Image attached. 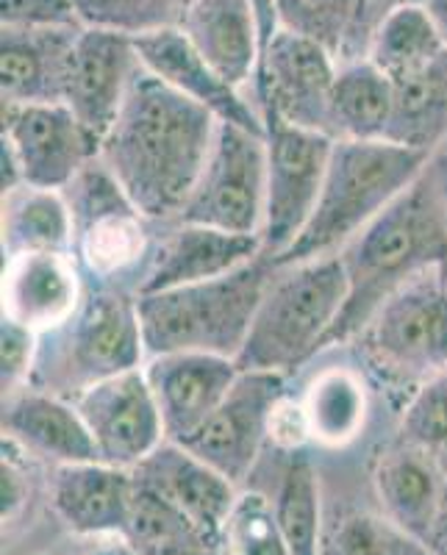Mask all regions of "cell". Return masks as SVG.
Segmentation results:
<instances>
[{
    "mask_svg": "<svg viewBox=\"0 0 447 555\" xmlns=\"http://www.w3.org/2000/svg\"><path fill=\"white\" fill-rule=\"evenodd\" d=\"M425 3V9L431 12V17H434L436 28H439L442 39H445L447 44V0H422Z\"/></svg>",
    "mask_w": 447,
    "mask_h": 555,
    "instance_id": "cell-44",
    "label": "cell"
},
{
    "mask_svg": "<svg viewBox=\"0 0 447 555\" xmlns=\"http://www.w3.org/2000/svg\"><path fill=\"white\" fill-rule=\"evenodd\" d=\"M336 256L345 267L347 300L322 350L356 339L386 297L417 272L447 267V211L429 172Z\"/></svg>",
    "mask_w": 447,
    "mask_h": 555,
    "instance_id": "cell-2",
    "label": "cell"
},
{
    "mask_svg": "<svg viewBox=\"0 0 447 555\" xmlns=\"http://www.w3.org/2000/svg\"><path fill=\"white\" fill-rule=\"evenodd\" d=\"M142 69L133 37L106 28H81L69 56L64 103L98 142L114 126L133 78Z\"/></svg>",
    "mask_w": 447,
    "mask_h": 555,
    "instance_id": "cell-15",
    "label": "cell"
},
{
    "mask_svg": "<svg viewBox=\"0 0 447 555\" xmlns=\"http://www.w3.org/2000/svg\"><path fill=\"white\" fill-rule=\"evenodd\" d=\"M133 489V469L106 461H78L51 467L48 500L59 522L76 537H126Z\"/></svg>",
    "mask_w": 447,
    "mask_h": 555,
    "instance_id": "cell-20",
    "label": "cell"
},
{
    "mask_svg": "<svg viewBox=\"0 0 447 555\" xmlns=\"http://www.w3.org/2000/svg\"><path fill=\"white\" fill-rule=\"evenodd\" d=\"M267 145L265 133L220 122L215 145L183 206V222L258 236L265 225Z\"/></svg>",
    "mask_w": 447,
    "mask_h": 555,
    "instance_id": "cell-9",
    "label": "cell"
},
{
    "mask_svg": "<svg viewBox=\"0 0 447 555\" xmlns=\"http://www.w3.org/2000/svg\"><path fill=\"white\" fill-rule=\"evenodd\" d=\"M272 503L290 555H320L325 512L320 498V475L309 455H303L301 450L292 453Z\"/></svg>",
    "mask_w": 447,
    "mask_h": 555,
    "instance_id": "cell-32",
    "label": "cell"
},
{
    "mask_svg": "<svg viewBox=\"0 0 447 555\" xmlns=\"http://www.w3.org/2000/svg\"><path fill=\"white\" fill-rule=\"evenodd\" d=\"M145 378L156 398L167 442H187L240 378L237 359L215 353L148 356Z\"/></svg>",
    "mask_w": 447,
    "mask_h": 555,
    "instance_id": "cell-16",
    "label": "cell"
},
{
    "mask_svg": "<svg viewBox=\"0 0 447 555\" xmlns=\"http://www.w3.org/2000/svg\"><path fill=\"white\" fill-rule=\"evenodd\" d=\"M267 145V201L261 250L272 261L303 234L320 201L334 139L261 114Z\"/></svg>",
    "mask_w": 447,
    "mask_h": 555,
    "instance_id": "cell-10",
    "label": "cell"
},
{
    "mask_svg": "<svg viewBox=\"0 0 447 555\" xmlns=\"http://www.w3.org/2000/svg\"><path fill=\"white\" fill-rule=\"evenodd\" d=\"M395 112V83L370 59L340 62L334 95L328 108L331 139H386Z\"/></svg>",
    "mask_w": 447,
    "mask_h": 555,
    "instance_id": "cell-27",
    "label": "cell"
},
{
    "mask_svg": "<svg viewBox=\"0 0 447 555\" xmlns=\"http://www.w3.org/2000/svg\"><path fill=\"white\" fill-rule=\"evenodd\" d=\"M425 547L431 550V555H447V478L445 489H442L439 512H436L434 528H431V537L425 542Z\"/></svg>",
    "mask_w": 447,
    "mask_h": 555,
    "instance_id": "cell-41",
    "label": "cell"
},
{
    "mask_svg": "<svg viewBox=\"0 0 447 555\" xmlns=\"http://www.w3.org/2000/svg\"><path fill=\"white\" fill-rule=\"evenodd\" d=\"M347 300V278L340 256L278 267L258 306L237 364L240 370L290 375L322 353L328 334Z\"/></svg>",
    "mask_w": 447,
    "mask_h": 555,
    "instance_id": "cell-5",
    "label": "cell"
},
{
    "mask_svg": "<svg viewBox=\"0 0 447 555\" xmlns=\"http://www.w3.org/2000/svg\"><path fill=\"white\" fill-rule=\"evenodd\" d=\"M73 403L95 439L101 461L114 467L137 469L158 444L167 442L162 414L142 366L89 386L73 398Z\"/></svg>",
    "mask_w": 447,
    "mask_h": 555,
    "instance_id": "cell-14",
    "label": "cell"
},
{
    "mask_svg": "<svg viewBox=\"0 0 447 555\" xmlns=\"http://www.w3.org/2000/svg\"><path fill=\"white\" fill-rule=\"evenodd\" d=\"M78 31L0 28V98L7 103H64Z\"/></svg>",
    "mask_w": 447,
    "mask_h": 555,
    "instance_id": "cell-24",
    "label": "cell"
},
{
    "mask_svg": "<svg viewBox=\"0 0 447 555\" xmlns=\"http://www.w3.org/2000/svg\"><path fill=\"white\" fill-rule=\"evenodd\" d=\"M395 83L389 137L397 145L434 153L447 137V51Z\"/></svg>",
    "mask_w": 447,
    "mask_h": 555,
    "instance_id": "cell-30",
    "label": "cell"
},
{
    "mask_svg": "<svg viewBox=\"0 0 447 555\" xmlns=\"http://www.w3.org/2000/svg\"><path fill=\"white\" fill-rule=\"evenodd\" d=\"M284 395L286 375L240 370V378L233 380L215 414L181 444L231 483L242 486L270 439L272 414Z\"/></svg>",
    "mask_w": 447,
    "mask_h": 555,
    "instance_id": "cell-13",
    "label": "cell"
},
{
    "mask_svg": "<svg viewBox=\"0 0 447 555\" xmlns=\"http://www.w3.org/2000/svg\"><path fill=\"white\" fill-rule=\"evenodd\" d=\"M397 442L420 450L447 473V370L425 380L400 405Z\"/></svg>",
    "mask_w": 447,
    "mask_h": 555,
    "instance_id": "cell-35",
    "label": "cell"
},
{
    "mask_svg": "<svg viewBox=\"0 0 447 555\" xmlns=\"http://www.w3.org/2000/svg\"><path fill=\"white\" fill-rule=\"evenodd\" d=\"M367 373L400 405L447 370V267L417 272L356 334Z\"/></svg>",
    "mask_w": 447,
    "mask_h": 555,
    "instance_id": "cell-7",
    "label": "cell"
},
{
    "mask_svg": "<svg viewBox=\"0 0 447 555\" xmlns=\"http://www.w3.org/2000/svg\"><path fill=\"white\" fill-rule=\"evenodd\" d=\"M445 51V39H442L425 3L404 0L381 20V26L370 39V48H367V59L384 69L392 81H397V78L434 62Z\"/></svg>",
    "mask_w": 447,
    "mask_h": 555,
    "instance_id": "cell-31",
    "label": "cell"
},
{
    "mask_svg": "<svg viewBox=\"0 0 447 555\" xmlns=\"http://www.w3.org/2000/svg\"><path fill=\"white\" fill-rule=\"evenodd\" d=\"M178 28L231 87L253 95L265 53L256 0H187Z\"/></svg>",
    "mask_w": 447,
    "mask_h": 555,
    "instance_id": "cell-21",
    "label": "cell"
},
{
    "mask_svg": "<svg viewBox=\"0 0 447 555\" xmlns=\"http://www.w3.org/2000/svg\"><path fill=\"white\" fill-rule=\"evenodd\" d=\"M3 442L51 467L101 461L78 405L31 384L3 395Z\"/></svg>",
    "mask_w": 447,
    "mask_h": 555,
    "instance_id": "cell-23",
    "label": "cell"
},
{
    "mask_svg": "<svg viewBox=\"0 0 447 555\" xmlns=\"http://www.w3.org/2000/svg\"><path fill=\"white\" fill-rule=\"evenodd\" d=\"M133 478L181 512L203 537L220 547V533L240 498V486L208 467L206 461L178 442H162L148 455Z\"/></svg>",
    "mask_w": 447,
    "mask_h": 555,
    "instance_id": "cell-22",
    "label": "cell"
},
{
    "mask_svg": "<svg viewBox=\"0 0 447 555\" xmlns=\"http://www.w3.org/2000/svg\"><path fill=\"white\" fill-rule=\"evenodd\" d=\"M429 151L397 145L392 139H334L315 215L272 264L290 267L336 256L429 172Z\"/></svg>",
    "mask_w": 447,
    "mask_h": 555,
    "instance_id": "cell-3",
    "label": "cell"
},
{
    "mask_svg": "<svg viewBox=\"0 0 447 555\" xmlns=\"http://www.w3.org/2000/svg\"><path fill=\"white\" fill-rule=\"evenodd\" d=\"M0 28H84L73 0H0Z\"/></svg>",
    "mask_w": 447,
    "mask_h": 555,
    "instance_id": "cell-39",
    "label": "cell"
},
{
    "mask_svg": "<svg viewBox=\"0 0 447 555\" xmlns=\"http://www.w3.org/2000/svg\"><path fill=\"white\" fill-rule=\"evenodd\" d=\"M217 126L215 114L142 67L103 137L101 162L148 220L170 225L190 201Z\"/></svg>",
    "mask_w": 447,
    "mask_h": 555,
    "instance_id": "cell-1",
    "label": "cell"
},
{
    "mask_svg": "<svg viewBox=\"0 0 447 555\" xmlns=\"http://www.w3.org/2000/svg\"><path fill=\"white\" fill-rule=\"evenodd\" d=\"M84 28H106L128 37L178 26L187 0H73Z\"/></svg>",
    "mask_w": 447,
    "mask_h": 555,
    "instance_id": "cell-37",
    "label": "cell"
},
{
    "mask_svg": "<svg viewBox=\"0 0 447 555\" xmlns=\"http://www.w3.org/2000/svg\"><path fill=\"white\" fill-rule=\"evenodd\" d=\"M73 211V256L84 275L95 284H117L120 278L145 270L151 261V220L101 156L64 190Z\"/></svg>",
    "mask_w": 447,
    "mask_h": 555,
    "instance_id": "cell-8",
    "label": "cell"
},
{
    "mask_svg": "<svg viewBox=\"0 0 447 555\" xmlns=\"http://www.w3.org/2000/svg\"><path fill=\"white\" fill-rule=\"evenodd\" d=\"M3 259L20 253H73V211L62 190L17 186L0 203Z\"/></svg>",
    "mask_w": 447,
    "mask_h": 555,
    "instance_id": "cell-28",
    "label": "cell"
},
{
    "mask_svg": "<svg viewBox=\"0 0 447 555\" xmlns=\"http://www.w3.org/2000/svg\"><path fill=\"white\" fill-rule=\"evenodd\" d=\"M340 59L325 44L278 26L261 53L253 101L261 114H276L292 126L328 133Z\"/></svg>",
    "mask_w": 447,
    "mask_h": 555,
    "instance_id": "cell-12",
    "label": "cell"
},
{
    "mask_svg": "<svg viewBox=\"0 0 447 555\" xmlns=\"http://www.w3.org/2000/svg\"><path fill=\"white\" fill-rule=\"evenodd\" d=\"M142 67L151 69L153 76L170 83L176 92L187 95L212 112L220 122L247 128V131L265 133V120L258 112L256 101L247 92L226 81L201 53L192 48V42L183 37L178 26L158 28V31L133 37Z\"/></svg>",
    "mask_w": 447,
    "mask_h": 555,
    "instance_id": "cell-19",
    "label": "cell"
},
{
    "mask_svg": "<svg viewBox=\"0 0 447 555\" xmlns=\"http://www.w3.org/2000/svg\"><path fill=\"white\" fill-rule=\"evenodd\" d=\"M445 478L447 473L439 464L397 439L392 448L381 450L372 464V489L384 517L422 544L429 542L434 528Z\"/></svg>",
    "mask_w": 447,
    "mask_h": 555,
    "instance_id": "cell-25",
    "label": "cell"
},
{
    "mask_svg": "<svg viewBox=\"0 0 447 555\" xmlns=\"http://www.w3.org/2000/svg\"><path fill=\"white\" fill-rule=\"evenodd\" d=\"M258 7V14H261V28H265V48L267 42H270L272 34L278 31V12H276V0H256Z\"/></svg>",
    "mask_w": 447,
    "mask_h": 555,
    "instance_id": "cell-42",
    "label": "cell"
},
{
    "mask_svg": "<svg viewBox=\"0 0 447 555\" xmlns=\"http://www.w3.org/2000/svg\"><path fill=\"white\" fill-rule=\"evenodd\" d=\"M145 361L137 295L92 281L76 314L42 336L31 386L73 400L89 386L145 366Z\"/></svg>",
    "mask_w": 447,
    "mask_h": 555,
    "instance_id": "cell-6",
    "label": "cell"
},
{
    "mask_svg": "<svg viewBox=\"0 0 447 555\" xmlns=\"http://www.w3.org/2000/svg\"><path fill=\"white\" fill-rule=\"evenodd\" d=\"M309 442L320 448H347L361 436L370 416V398L359 373L331 366L309 380L301 398Z\"/></svg>",
    "mask_w": 447,
    "mask_h": 555,
    "instance_id": "cell-29",
    "label": "cell"
},
{
    "mask_svg": "<svg viewBox=\"0 0 447 555\" xmlns=\"http://www.w3.org/2000/svg\"><path fill=\"white\" fill-rule=\"evenodd\" d=\"M258 236L231 234L197 222H170V231L153 245L151 261L137 281V295L181 289L240 270L261 256Z\"/></svg>",
    "mask_w": 447,
    "mask_h": 555,
    "instance_id": "cell-18",
    "label": "cell"
},
{
    "mask_svg": "<svg viewBox=\"0 0 447 555\" xmlns=\"http://www.w3.org/2000/svg\"><path fill=\"white\" fill-rule=\"evenodd\" d=\"M320 555H431V550L384 512L342 505L325 514Z\"/></svg>",
    "mask_w": 447,
    "mask_h": 555,
    "instance_id": "cell-33",
    "label": "cell"
},
{
    "mask_svg": "<svg viewBox=\"0 0 447 555\" xmlns=\"http://www.w3.org/2000/svg\"><path fill=\"white\" fill-rule=\"evenodd\" d=\"M0 151L39 190H67L98 156L101 142L67 103H0Z\"/></svg>",
    "mask_w": 447,
    "mask_h": 555,
    "instance_id": "cell-11",
    "label": "cell"
},
{
    "mask_svg": "<svg viewBox=\"0 0 447 555\" xmlns=\"http://www.w3.org/2000/svg\"><path fill=\"white\" fill-rule=\"evenodd\" d=\"M89 555H139L126 537H108L106 544L95 547Z\"/></svg>",
    "mask_w": 447,
    "mask_h": 555,
    "instance_id": "cell-43",
    "label": "cell"
},
{
    "mask_svg": "<svg viewBox=\"0 0 447 555\" xmlns=\"http://www.w3.org/2000/svg\"><path fill=\"white\" fill-rule=\"evenodd\" d=\"M42 336L14 320L0 322V384L3 395L23 389L34 380Z\"/></svg>",
    "mask_w": 447,
    "mask_h": 555,
    "instance_id": "cell-38",
    "label": "cell"
},
{
    "mask_svg": "<svg viewBox=\"0 0 447 555\" xmlns=\"http://www.w3.org/2000/svg\"><path fill=\"white\" fill-rule=\"evenodd\" d=\"M276 272L270 256L261 253L215 281L137 295L148 356L215 353L237 359Z\"/></svg>",
    "mask_w": 447,
    "mask_h": 555,
    "instance_id": "cell-4",
    "label": "cell"
},
{
    "mask_svg": "<svg viewBox=\"0 0 447 555\" xmlns=\"http://www.w3.org/2000/svg\"><path fill=\"white\" fill-rule=\"evenodd\" d=\"M87 295L84 270L73 253H20L3 259L0 311L44 336L62 328Z\"/></svg>",
    "mask_w": 447,
    "mask_h": 555,
    "instance_id": "cell-17",
    "label": "cell"
},
{
    "mask_svg": "<svg viewBox=\"0 0 447 555\" xmlns=\"http://www.w3.org/2000/svg\"><path fill=\"white\" fill-rule=\"evenodd\" d=\"M28 503V478L14 455L3 444V464H0V514L3 525L14 522Z\"/></svg>",
    "mask_w": 447,
    "mask_h": 555,
    "instance_id": "cell-40",
    "label": "cell"
},
{
    "mask_svg": "<svg viewBox=\"0 0 447 555\" xmlns=\"http://www.w3.org/2000/svg\"><path fill=\"white\" fill-rule=\"evenodd\" d=\"M404 0H276L278 23L317 39L340 62L365 59L381 20Z\"/></svg>",
    "mask_w": 447,
    "mask_h": 555,
    "instance_id": "cell-26",
    "label": "cell"
},
{
    "mask_svg": "<svg viewBox=\"0 0 447 555\" xmlns=\"http://www.w3.org/2000/svg\"><path fill=\"white\" fill-rule=\"evenodd\" d=\"M220 555H290L270 498L261 492H240L222 525Z\"/></svg>",
    "mask_w": 447,
    "mask_h": 555,
    "instance_id": "cell-36",
    "label": "cell"
},
{
    "mask_svg": "<svg viewBox=\"0 0 447 555\" xmlns=\"http://www.w3.org/2000/svg\"><path fill=\"white\" fill-rule=\"evenodd\" d=\"M137 480V478H133ZM126 539L137 547L139 555H173L187 550H220L206 539L190 519L176 512L167 500L151 492L137 480L133 489L131 519H128Z\"/></svg>",
    "mask_w": 447,
    "mask_h": 555,
    "instance_id": "cell-34",
    "label": "cell"
}]
</instances>
